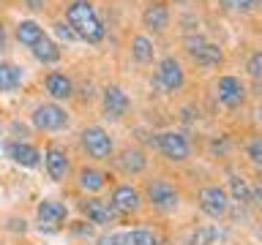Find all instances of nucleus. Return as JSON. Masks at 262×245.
<instances>
[{
    "instance_id": "c756f323",
    "label": "nucleus",
    "mask_w": 262,
    "mask_h": 245,
    "mask_svg": "<svg viewBox=\"0 0 262 245\" xmlns=\"http://www.w3.org/2000/svg\"><path fill=\"white\" fill-rule=\"evenodd\" d=\"M98 245H128V242H126V234L123 232H110V234L98 237Z\"/></svg>"
},
{
    "instance_id": "a878e982",
    "label": "nucleus",
    "mask_w": 262,
    "mask_h": 245,
    "mask_svg": "<svg viewBox=\"0 0 262 245\" xmlns=\"http://www.w3.org/2000/svg\"><path fill=\"white\" fill-rule=\"evenodd\" d=\"M128 245H159V237H156L150 229H131L126 234Z\"/></svg>"
},
{
    "instance_id": "9d476101",
    "label": "nucleus",
    "mask_w": 262,
    "mask_h": 245,
    "mask_svg": "<svg viewBox=\"0 0 262 245\" xmlns=\"http://www.w3.org/2000/svg\"><path fill=\"white\" fill-rule=\"evenodd\" d=\"M101 104H104V114H106L110 120H120L123 114L128 112V106H131L128 95L123 93V87H118V85L104 87V98H101Z\"/></svg>"
},
{
    "instance_id": "1a4fd4ad",
    "label": "nucleus",
    "mask_w": 262,
    "mask_h": 245,
    "mask_svg": "<svg viewBox=\"0 0 262 245\" xmlns=\"http://www.w3.org/2000/svg\"><path fill=\"white\" fill-rule=\"evenodd\" d=\"M82 215L96 226H106L118 218V210H115L112 202H106V199H85L82 202Z\"/></svg>"
},
{
    "instance_id": "9b49d317",
    "label": "nucleus",
    "mask_w": 262,
    "mask_h": 245,
    "mask_svg": "<svg viewBox=\"0 0 262 245\" xmlns=\"http://www.w3.org/2000/svg\"><path fill=\"white\" fill-rule=\"evenodd\" d=\"M44 166H47V175L52 177L55 183H60V180H66V175H69V153H66L60 144H49L44 150Z\"/></svg>"
},
{
    "instance_id": "f03ea898",
    "label": "nucleus",
    "mask_w": 262,
    "mask_h": 245,
    "mask_svg": "<svg viewBox=\"0 0 262 245\" xmlns=\"http://www.w3.org/2000/svg\"><path fill=\"white\" fill-rule=\"evenodd\" d=\"M145 196H147V204L159 212H172V210H178V204H180L178 188L164 177L150 180V183L145 185Z\"/></svg>"
},
{
    "instance_id": "b1692460",
    "label": "nucleus",
    "mask_w": 262,
    "mask_h": 245,
    "mask_svg": "<svg viewBox=\"0 0 262 245\" xmlns=\"http://www.w3.org/2000/svg\"><path fill=\"white\" fill-rule=\"evenodd\" d=\"M229 196H232V202L249 204V202H251V188H249V183H246L243 177L232 175V177H229Z\"/></svg>"
},
{
    "instance_id": "6ab92c4d",
    "label": "nucleus",
    "mask_w": 262,
    "mask_h": 245,
    "mask_svg": "<svg viewBox=\"0 0 262 245\" xmlns=\"http://www.w3.org/2000/svg\"><path fill=\"white\" fill-rule=\"evenodd\" d=\"M77 185H79L85 193H98V191L106 185V175H104L101 169L85 166V169H79V175H77Z\"/></svg>"
},
{
    "instance_id": "20e7f679",
    "label": "nucleus",
    "mask_w": 262,
    "mask_h": 245,
    "mask_svg": "<svg viewBox=\"0 0 262 245\" xmlns=\"http://www.w3.org/2000/svg\"><path fill=\"white\" fill-rule=\"evenodd\" d=\"M200 210L213 220L224 218L229 210V193L221 185H205L200 191Z\"/></svg>"
},
{
    "instance_id": "f3484780",
    "label": "nucleus",
    "mask_w": 262,
    "mask_h": 245,
    "mask_svg": "<svg viewBox=\"0 0 262 245\" xmlns=\"http://www.w3.org/2000/svg\"><path fill=\"white\" fill-rule=\"evenodd\" d=\"M147 166V158L142 150H137V147H128V150H123L118 155V169L123 175H139Z\"/></svg>"
},
{
    "instance_id": "7c9ffc66",
    "label": "nucleus",
    "mask_w": 262,
    "mask_h": 245,
    "mask_svg": "<svg viewBox=\"0 0 262 245\" xmlns=\"http://www.w3.org/2000/svg\"><path fill=\"white\" fill-rule=\"evenodd\" d=\"M55 33H57V38H63V41H74V38H77V36H74V30L66 22H57L55 24Z\"/></svg>"
},
{
    "instance_id": "dca6fc26",
    "label": "nucleus",
    "mask_w": 262,
    "mask_h": 245,
    "mask_svg": "<svg viewBox=\"0 0 262 245\" xmlns=\"http://www.w3.org/2000/svg\"><path fill=\"white\" fill-rule=\"evenodd\" d=\"M44 87H47V93L55 98V101H66V98H71L74 93V85H71V79L66 77V74L60 71H52V74H47V79H44Z\"/></svg>"
},
{
    "instance_id": "4468645a",
    "label": "nucleus",
    "mask_w": 262,
    "mask_h": 245,
    "mask_svg": "<svg viewBox=\"0 0 262 245\" xmlns=\"http://www.w3.org/2000/svg\"><path fill=\"white\" fill-rule=\"evenodd\" d=\"M66 215H69L66 204L52 202V199L38 202V207H36V218H38V224H47V226H57V224H63Z\"/></svg>"
},
{
    "instance_id": "423d86ee",
    "label": "nucleus",
    "mask_w": 262,
    "mask_h": 245,
    "mask_svg": "<svg viewBox=\"0 0 262 245\" xmlns=\"http://www.w3.org/2000/svg\"><path fill=\"white\" fill-rule=\"evenodd\" d=\"M186 82V71L180 65L178 57H164L159 63V71H156V85H159L164 93H175V90L183 87Z\"/></svg>"
},
{
    "instance_id": "2eb2a0df",
    "label": "nucleus",
    "mask_w": 262,
    "mask_h": 245,
    "mask_svg": "<svg viewBox=\"0 0 262 245\" xmlns=\"http://www.w3.org/2000/svg\"><path fill=\"white\" fill-rule=\"evenodd\" d=\"M142 24H145L147 30H153V33L164 30V28L169 24V11H167V6L159 3V0L147 3V6H145V11H142Z\"/></svg>"
},
{
    "instance_id": "7ed1b4c3",
    "label": "nucleus",
    "mask_w": 262,
    "mask_h": 245,
    "mask_svg": "<svg viewBox=\"0 0 262 245\" xmlns=\"http://www.w3.org/2000/svg\"><path fill=\"white\" fill-rule=\"evenodd\" d=\"M79 142H82V150H85L90 158H96V161H106L112 155V150H115L112 136L106 134L101 126H88L79 134Z\"/></svg>"
},
{
    "instance_id": "f257e3e1",
    "label": "nucleus",
    "mask_w": 262,
    "mask_h": 245,
    "mask_svg": "<svg viewBox=\"0 0 262 245\" xmlns=\"http://www.w3.org/2000/svg\"><path fill=\"white\" fill-rule=\"evenodd\" d=\"M66 24L74 30L77 38L90 41V44H98L106 33L93 3H88V0H74V3H69V8H66Z\"/></svg>"
},
{
    "instance_id": "a211bd4d",
    "label": "nucleus",
    "mask_w": 262,
    "mask_h": 245,
    "mask_svg": "<svg viewBox=\"0 0 262 245\" xmlns=\"http://www.w3.org/2000/svg\"><path fill=\"white\" fill-rule=\"evenodd\" d=\"M191 60H194L196 65H202V68H213V65H221V63H224V52H221L219 44L205 41L200 49H194V52H191Z\"/></svg>"
},
{
    "instance_id": "cd10ccee",
    "label": "nucleus",
    "mask_w": 262,
    "mask_h": 245,
    "mask_svg": "<svg viewBox=\"0 0 262 245\" xmlns=\"http://www.w3.org/2000/svg\"><path fill=\"white\" fill-rule=\"evenodd\" d=\"M246 71H249L254 79H262V49L251 52V57L246 60Z\"/></svg>"
},
{
    "instance_id": "4be33fe9",
    "label": "nucleus",
    "mask_w": 262,
    "mask_h": 245,
    "mask_svg": "<svg viewBox=\"0 0 262 245\" xmlns=\"http://www.w3.org/2000/svg\"><path fill=\"white\" fill-rule=\"evenodd\" d=\"M22 85V68L14 63H0V93L16 90Z\"/></svg>"
},
{
    "instance_id": "0eeeda50",
    "label": "nucleus",
    "mask_w": 262,
    "mask_h": 245,
    "mask_svg": "<svg viewBox=\"0 0 262 245\" xmlns=\"http://www.w3.org/2000/svg\"><path fill=\"white\" fill-rule=\"evenodd\" d=\"M156 144H159L161 155L167 161H186L188 153H191V147H188V139L180 134V131H164V134L156 136Z\"/></svg>"
},
{
    "instance_id": "f8f14e48",
    "label": "nucleus",
    "mask_w": 262,
    "mask_h": 245,
    "mask_svg": "<svg viewBox=\"0 0 262 245\" xmlns=\"http://www.w3.org/2000/svg\"><path fill=\"white\" fill-rule=\"evenodd\" d=\"M112 207L118 210V215L123 212V215H128V212H137L139 207H142V196H139L137 188H131V185H118L112 191Z\"/></svg>"
},
{
    "instance_id": "ddd939ff",
    "label": "nucleus",
    "mask_w": 262,
    "mask_h": 245,
    "mask_svg": "<svg viewBox=\"0 0 262 245\" xmlns=\"http://www.w3.org/2000/svg\"><path fill=\"white\" fill-rule=\"evenodd\" d=\"M6 153L14 163H19V166H25V169H36L41 163V153L28 142H11L6 147Z\"/></svg>"
},
{
    "instance_id": "39448f33",
    "label": "nucleus",
    "mask_w": 262,
    "mask_h": 245,
    "mask_svg": "<svg viewBox=\"0 0 262 245\" xmlns=\"http://www.w3.org/2000/svg\"><path fill=\"white\" fill-rule=\"evenodd\" d=\"M30 120L38 131H60V128L69 126V114H66V109L57 104H38L36 109H33Z\"/></svg>"
},
{
    "instance_id": "aec40b11",
    "label": "nucleus",
    "mask_w": 262,
    "mask_h": 245,
    "mask_svg": "<svg viewBox=\"0 0 262 245\" xmlns=\"http://www.w3.org/2000/svg\"><path fill=\"white\" fill-rule=\"evenodd\" d=\"M41 38H44V30H41L38 22L22 19L19 24H16V41H19V44H25V46H36Z\"/></svg>"
},
{
    "instance_id": "f704fd0d",
    "label": "nucleus",
    "mask_w": 262,
    "mask_h": 245,
    "mask_svg": "<svg viewBox=\"0 0 262 245\" xmlns=\"http://www.w3.org/2000/svg\"><path fill=\"white\" fill-rule=\"evenodd\" d=\"M257 185H262V172H259V180H257Z\"/></svg>"
},
{
    "instance_id": "72a5a7b5",
    "label": "nucleus",
    "mask_w": 262,
    "mask_h": 245,
    "mask_svg": "<svg viewBox=\"0 0 262 245\" xmlns=\"http://www.w3.org/2000/svg\"><path fill=\"white\" fill-rule=\"evenodd\" d=\"M257 120H259V122H262V104H259V106H257Z\"/></svg>"
},
{
    "instance_id": "473e14b6",
    "label": "nucleus",
    "mask_w": 262,
    "mask_h": 245,
    "mask_svg": "<svg viewBox=\"0 0 262 245\" xmlns=\"http://www.w3.org/2000/svg\"><path fill=\"white\" fill-rule=\"evenodd\" d=\"M3 46H6V33H3V28H0V52H3Z\"/></svg>"
},
{
    "instance_id": "2f4dec72",
    "label": "nucleus",
    "mask_w": 262,
    "mask_h": 245,
    "mask_svg": "<svg viewBox=\"0 0 262 245\" xmlns=\"http://www.w3.org/2000/svg\"><path fill=\"white\" fill-rule=\"evenodd\" d=\"M28 3V8H33V11H38V8H44V0H25Z\"/></svg>"
},
{
    "instance_id": "412c9836",
    "label": "nucleus",
    "mask_w": 262,
    "mask_h": 245,
    "mask_svg": "<svg viewBox=\"0 0 262 245\" xmlns=\"http://www.w3.org/2000/svg\"><path fill=\"white\" fill-rule=\"evenodd\" d=\"M33 49V57H36L38 63H44V65H52V63H57L60 60V49H57V44L52 38H41L36 46H30Z\"/></svg>"
},
{
    "instance_id": "6e6552de",
    "label": "nucleus",
    "mask_w": 262,
    "mask_h": 245,
    "mask_svg": "<svg viewBox=\"0 0 262 245\" xmlns=\"http://www.w3.org/2000/svg\"><path fill=\"white\" fill-rule=\"evenodd\" d=\"M216 98L221 106H227V109H237V106L243 104L246 98V85L237 77H219L216 82Z\"/></svg>"
},
{
    "instance_id": "bb28decb",
    "label": "nucleus",
    "mask_w": 262,
    "mask_h": 245,
    "mask_svg": "<svg viewBox=\"0 0 262 245\" xmlns=\"http://www.w3.org/2000/svg\"><path fill=\"white\" fill-rule=\"evenodd\" d=\"M219 229H213V226H205V229H200V232L194 234V245H213L219 240Z\"/></svg>"
},
{
    "instance_id": "c85d7f7f",
    "label": "nucleus",
    "mask_w": 262,
    "mask_h": 245,
    "mask_svg": "<svg viewBox=\"0 0 262 245\" xmlns=\"http://www.w3.org/2000/svg\"><path fill=\"white\" fill-rule=\"evenodd\" d=\"M246 153L254 163H262V136H254L249 144H246Z\"/></svg>"
},
{
    "instance_id": "393cba45",
    "label": "nucleus",
    "mask_w": 262,
    "mask_h": 245,
    "mask_svg": "<svg viewBox=\"0 0 262 245\" xmlns=\"http://www.w3.org/2000/svg\"><path fill=\"white\" fill-rule=\"evenodd\" d=\"M219 3L224 11H232V14H251L262 8V0H219Z\"/></svg>"
},
{
    "instance_id": "5701e85b",
    "label": "nucleus",
    "mask_w": 262,
    "mask_h": 245,
    "mask_svg": "<svg viewBox=\"0 0 262 245\" xmlns=\"http://www.w3.org/2000/svg\"><path fill=\"white\" fill-rule=\"evenodd\" d=\"M131 57H134L139 65L153 63V41L147 36H134L131 38Z\"/></svg>"
}]
</instances>
